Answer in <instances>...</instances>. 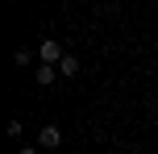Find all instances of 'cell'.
<instances>
[{
    "mask_svg": "<svg viewBox=\"0 0 158 154\" xmlns=\"http://www.w3.org/2000/svg\"><path fill=\"white\" fill-rule=\"evenodd\" d=\"M63 146V129L58 125H42L38 129V150H58Z\"/></svg>",
    "mask_w": 158,
    "mask_h": 154,
    "instance_id": "1",
    "label": "cell"
},
{
    "mask_svg": "<svg viewBox=\"0 0 158 154\" xmlns=\"http://www.w3.org/2000/svg\"><path fill=\"white\" fill-rule=\"evenodd\" d=\"M38 58H42V63H46V67H58V63H63V46H58V42L54 38H46V42H42V46H38Z\"/></svg>",
    "mask_w": 158,
    "mask_h": 154,
    "instance_id": "2",
    "label": "cell"
},
{
    "mask_svg": "<svg viewBox=\"0 0 158 154\" xmlns=\"http://www.w3.org/2000/svg\"><path fill=\"white\" fill-rule=\"evenodd\" d=\"M33 79H38V83H42V88H50V83H54V79H58V67H46V63H42V67H38V71H33Z\"/></svg>",
    "mask_w": 158,
    "mask_h": 154,
    "instance_id": "3",
    "label": "cell"
},
{
    "mask_svg": "<svg viewBox=\"0 0 158 154\" xmlns=\"http://www.w3.org/2000/svg\"><path fill=\"white\" fill-rule=\"evenodd\" d=\"M58 75H67V79H71V75H79V58H75V54H67L63 63H58Z\"/></svg>",
    "mask_w": 158,
    "mask_h": 154,
    "instance_id": "4",
    "label": "cell"
},
{
    "mask_svg": "<svg viewBox=\"0 0 158 154\" xmlns=\"http://www.w3.org/2000/svg\"><path fill=\"white\" fill-rule=\"evenodd\" d=\"M13 63H17V67H29V63H33V54H29V50H17Z\"/></svg>",
    "mask_w": 158,
    "mask_h": 154,
    "instance_id": "5",
    "label": "cell"
},
{
    "mask_svg": "<svg viewBox=\"0 0 158 154\" xmlns=\"http://www.w3.org/2000/svg\"><path fill=\"white\" fill-rule=\"evenodd\" d=\"M17 154H38V146H21V150H17Z\"/></svg>",
    "mask_w": 158,
    "mask_h": 154,
    "instance_id": "6",
    "label": "cell"
}]
</instances>
